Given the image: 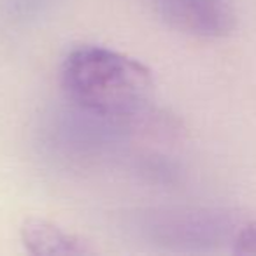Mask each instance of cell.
Wrapping results in <instances>:
<instances>
[{"label":"cell","mask_w":256,"mask_h":256,"mask_svg":"<svg viewBox=\"0 0 256 256\" xmlns=\"http://www.w3.org/2000/svg\"><path fill=\"white\" fill-rule=\"evenodd\" d=\"M62 88L82 110L102 118L140 112L153 93V76L144 64L104 46L74 48L62 64Z\"/></svg>","instance_id":"cell-1"},{"label":"cell","mask_w":256,"mask_h":256,"mask_svg":"<svg viewBox=\"0 0 256 256\" xmlns=\"http://www.w3.org/2000/svg\"><path fill=\"white\" fill-rule=\"evenodd\" d=\"M154 6L172 28L204 39L226 37L237 22L228 0H154Z\"/></svg>","instance_id":"cell-2"},{"label":"cell","mask_w":256,"mask_h":256,"mask_svg":"<svg viewBox=\"0 0 256 256\" xmlns=\"http://www.w3.org/2000/svg\"><path fill=\"white\" fill-rule=\"evenodd\" d=\"M22 240L32 254H90L92 248L79 237L65 232L51 221L30 218L22 224Z\"/></svg>","instance_id":"cell-3"},{"label":"cell","mask_w":256,"mask_h":256,"mask_svg":"<svg viewBox=\"0 0 256 256\" xmlns=\"http://www.w3.org/2000/svg\"><path fill=\"white\" fill-rule=\"evenodd\" d=\"M234 252L256 254V221L240 226L234 237Z\"/></svg>","instance_id":"cell-4"}]
</instances>
